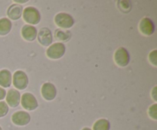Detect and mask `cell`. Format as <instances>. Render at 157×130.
<instances>
[{"mask_svg": "<svg viewBox=\"0 0 157 130\" xmlns=\"http://www.w3.org/2000/svg\"><path fill=\"white\" fill-rule=\"evenodd\" d=\"M22 17L24 21L27 22L28 24L32 26L38 24L41 21V14L39 11L32 6H29L23 9Z\"/></svg>", "mask_w": 157, "mask_h": 130, "instance_id": "1", "label": "cell"}, {"mask_svg": "<svg viewBox=\"0 0 157 130\" xmlns=\"http://www.w3.org/2000/svg\"><path fill=\"white\" fill-rule=\"evenodd\" d=\"M66 51V47L63 43L56 42L51 44L46 50V55L52 60L60 59L64 56Z\"/></svg>", "mask_w": 157, "mask_h": 130, "instance_id": "2", "label": "cell"}, {"mask_svg": "<svg viewBox=\"0 0 157 130\" xmlns=\"http://www.w3.org/2000/svg\"><path fill=\"white\" fill-rule=\"evenodd\" d=\"M55 22L58 27L64 29H68L71 28L75 24L73 17L67 13L60 12L55 17Z\"/></svg>", "mask_w": 157, "mask_h": 130, "instance_id": "3", "label": "cell"}, {"mask_svg": "<svg viewBox=\"0 0 157 130\" xmlns=\"http://www.w3.org/2000/svg\"><path fill=\"white\" fill-rule=\"evenodd\" d=\"M12 84L17 90H23L29 85V77L22 70H17L12 76Z\"/></svg>", "mask_w": 157, "mask_h": 130, "instance_id": "4", "label": "cell"}, {"mask_svg": "<svg viewBox=\"0 0 157 130\" xmlns=\"http://www.w3.org/2000/svg\"><path fill=\"white\" fill-rule=\"evenodd\" d=\"M130 57L128 50L124 47H120L114 53V61L121 67H127L130 63Z\"/></svg>", "mask_w": 157, "mask_h": 130, "instance_id": "5", "label": "cell"}, {"mask_svg": "<svg viewBox=\"0 0 157 130\" xmlns=\"http://www.w3.org/2000/svg\"><path fill=\"white\" fill-rule=\"evenodd\" d=\"M21 106L25 110L28 111H33L36 110L38 106V101L35 96L31 93H23L21 97Z\"/></svg>", "mask_w": 157, "mask_h": 130, "instance_id": "6", "label": "cell"}, {"mask_svg": "<svg viewBox=\"0 0 157 130\" xmlns=\"http://www.w3.org/2000/svg\"><path fill=\"white\" fill-rule=\"evenodd\" d=\"M12 121L15 125L18 126L27 125L31 121V116L25 111H17L12 116Z\"/></svg>", "mask_w": 157, "mask_h": 130, "instance_id": "7", "label": "cell"}, {"mask_svg": "<svg viewBox=\"0 0 157 130\" xmlns=\"http://www.w3.org/2000/svg\"><path fill=\"white\" fill-rule=\"evenodd\" d=\"M37 37L38 42L44 47H49L51 44H52L53 37L52 32L48 28L44 27L40 29Z\"/></svg>", "mask_w": 157, "mask_h": 130, "instance_id": "8", "label": "cell"}, {"mask_svg": "<svg viewBox=\"0 0 157 130\" xmlns=\"http://www.w3.org/2000/svg\"><path fill=\"white\" fill-rule=\"evenodd\" d=\"M41 93L42 95V97L45 100L52 101L55 99L57 95V90L55 86L52 83H44L41 86Z\"/></svg>", "mask_w": 157, "mask_h": 130, "instance_id": "9", "label": "cell"}, {"mask_svg": "<svg viewBox=\"0 0 157 130\" xmlns=\"http://www.w3.org/2000/svg\"><path fill=\"white\" fill-rule=\"evenodd\" d=\"M6 103L9 106L12 108H15L18 106L21 101V94L19 91L15 89H11L6 93Z\"/></svg>", "mask_w": 157, "mask_h": 130, "instance_id": "10", "label": "cell"}, {"mask_svg": "<svg viewBox=\"0 0 157 130\" xmlns=\"http://www.w3.org/2000/svg\"><path fill=\"white\" fill-rule=\"evenodd\" d=\"M139 29L143 35L150 36L155 32V25L153 21L149 18H144L139 24Z\"/></svg>", "mask_w": 157, "mask_h": 130, "instance_id": "11", "label": "cell"}, {"mask_svg": "<svg viewBox=\"0 0 157 130\" xmlns=\"http://www.w3.org/2000/svg\"><path fill=\"white\" fill-rule=\"evenodd\" d=\"M21 36L25 41H33L38 35V30L35 26L30 25V24H25L22 27L21 31Z\"/></svg>", "mask_w": 157, "mask_h": 130, "instance_id": "12", "label": "cell"}, {"mask_svg": "<svg viewBox=\"0 0 157 130\" xmlns=\"http://www.w3.org/2000/svg\"><path fill=\"white\" fill-rule=\"evenodd\" d=\"M23 7L21 5L12 4L9 7L7 10V15L9 16V20L16 21L22 16Z\"/></svg>", "mask_w": 157, "mask_h": 130, "instance_id": "13", "label": "cell"}, {"mask_svg": "<svg viewBox=\"0 0 157 130\" xmlns=\"http://www.w3.org/2000/svg\"><path fill=\"white\" fill-rule=\"evenodd\" d=\"M12 84V76L11 72L7 69L0 70V87L2 88L10 87Z\"/></svg>", "mask_w": 157, "mask_h": 130, "instance_id": "14", "label": "cell"}, {"mask_svg": "<svg viewBox=\"0 0 157 130\" xmlns=\"http://www.w3.org/2000/svg\"><path fill=\"white\" fill-rule=\"evenodd\" d=\"M12 21L8 18H0V36L8 35L12 30Z\"/></svg>", "mask_w": 157, "mask_h": 130, "instance_id": "15", "label": "cell"}, {"mask_svg": "<svg viewBox=\"0 0 157 130\" xmlns=\"http://www.w3.org/2000/svg\"><path fill=\"white\" fill-rule=\"evenodd\" d=\"M55 38L58 41H68L71 38V33L70 31L65 30V29H57L55 32Z\"/></svg>", "mask_w": 157, "mask_h": 130, "instance_id": "16", "label": "cell"}, {"mask_svg": "<svg viewBox=\"0 0 157 130\" xmlns=\"http://www.w3.org/2000/svg\"><path fill=\"white\" fill-rule=\"evenodd\" d=\"M110 122L106 119H98L93 125V130H110Z\"/></svg>", "mask_w": 157, "mask_h": 130, "instance_id": "17", "label": "cell"}, {"mask_svg": "<svg viewBox=\"0 0 157 130\" xmlns=\"http://www.w3.org/2000/svg\"><path fill=\"white\" fill-rule=\"evenodd\" d=\"M118 7L121 12L124 13H128L131 10V4L129 1H118Z\"/></svg>", "mask_w": 157, "mask_h": 130, "instance_id": "18", "label": "cell"}, {"mask_svg": "<svg viewBox=\"0 0 157 130\" xmlns=\"http://www.w3.org/2000/svg\"><path fill=\"white\" fill-rule=\"evenodd\" d=\"M9 106L4 101H0V118L6 116L9 113Z\"/></svg>", "mask_w": 157, "mask_h": 130, "instance_id": "19", "label": "cell"}, {"mask_svg": "<svg viewBox=\"0 0 157 130\" xmlns=\"http://www.w3.org/2000/svg\"><path fill=\"white\" fill-rule=\"evenodd\" d=\"M149 116L153 120H157V104L154 103L149 108L148 110Z\"/></svg>", "mask_w": 157, "mask_h": 130, "instance_id": "20", "label": "cell"}, {"mask_svg": "<svg viewBox=\"0 0 157 130\" xmlns=\"http://www.w3.org/2000/svg\"><path fill=\"white\" fill-rule=\"evenodd\" d=\"M149 61L153 66H157V50H153L149 54Z\"/></svg>", "mask_w": 157, "mask_h": 130, "instance_id": "21", "label": "cell"}, {"mask_svg": "<svg viewBox=\"0 0 157 130\" xmlns=\"http://www.w3.org/2000/svg\"><path fill=\"white\" fill-rule=\"evenodd\" d=\"M6 96V91L4 88L0 87V101L4 99Z\"/></svg>", "mask_w": 157, "mask_h": 130, "instance_id": "22", "label": "cell"}, {"mask_svg": "<svg viewBox=\"0 0 157 130\" xmlns=\"http://www.w3.org/2000/svg\"><path fill=\"white\" fill-rule=\"evenodd\" d=\"M156 89H157V87H155L153 89V90H152V92H151V96H152V97H153V99H154V101H156L157 100Z\"/></svg>", "mask_w": 157, "mask_h": 130, "instance_id": "23", "label": "cell"}, {"mask_svg": "<svg viewBox=\"0 0 157 130\" xmlns=\"http://www.w3.org/2000/svg\"><path fill=\"white\" fill-rule=\"evenodd\" d=\"M28 2V0H24V1H15V2L16 3H26Z\"/></svg>", "mask_w": 157, "mask_h": 130, "instance_id": "24", "label": "cell"}, {"mask_svg": "<svg viewBox=\"0 0 157 130\" xmlns=\"http://www.w3.org/2000/svg\"><path fill=\"white\" fill-rule=\"evenodd\" d=\"M81 130H92V129L91 128H88V127H84V128H83Z\"/></svg>", "mask_w": 157, "mask_h": 130, "instance_id": "25", "label": "cell"}, {"mask_svg": "<svg viewBox=\"0 0 157 130\" xmlns=\"http://www.w3.org/2000/svg\"><path fill=\"white\" fill-rule=\"evenodd\" d=\"M0 130H2V128L1 126H0Z\"/></svg>", "mask_w": 157, "mask_h": 130, "instance_id": "26", "label": "cell"}]
</instances>
